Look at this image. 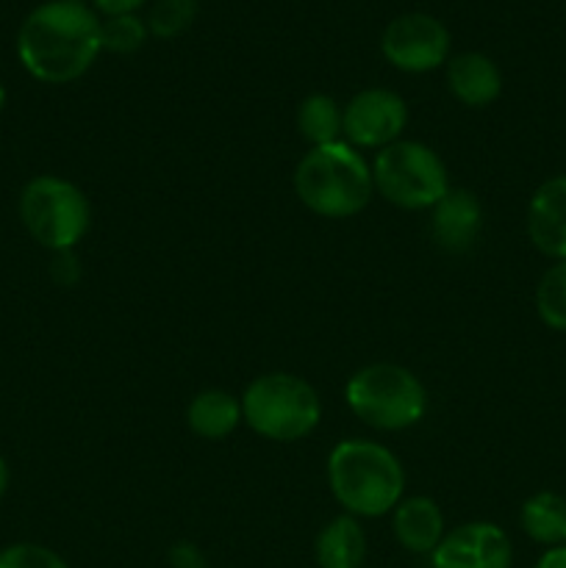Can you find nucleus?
Returning a JSON list of instances; mask_svg holds the SVG:
<instances>
[{"label":"nucleus","mask_w":566,"mask_h":568,"mask_svg":"<svg viewBox=\"0 0 566 568\" xmlns=\"http://www.w3.org/2000/svg\"><path fill=\"white\" fill-rule=\"evenodd\" d=\"M100 53V14L83 0H48L28 11L17 31L22 70L48 87L83 78Z\"/></svg>","instance_id":"nucleus-1"},{"label":"nucleus","mask_w":566,"mask_h":568,"mask_svg":"<svg viewBox=\"0 0 566 568\" xmlns=\"http://www.w3.org/2000/svg\"><path fill=\"white\" fill-rule=\"evenodd\" d=\"M327 488L344 514L381 519L405 497V469L386 444L342 438L327 453Z\"/></svg>","instance_id":"nucleus-2"},{"label":"nucleus","mask_w":566,"mask_h":568,"mask_svg":"<svg viewBox=\"0 0 566 568\" xmlns=\"http://www.w3.org/2000/svg\"><path fill=\"white\" fill-rule=\"evenodd\" d=\"M294 194L322 220L358 216L375 197L372 164L347 142L309 148L294 166Z\"/></svg>","instance_id":"nucleus-3"},{"label":"nucleus","mask_w":566,"mask_h":568,"mask_svg":"<svg viewBox=\"0 0 566 568\" xmlns=\"http://www.w3.org/2000/svg\"><path fill=\"white\" fill-rule=\"evenodd\" d=\"M350 414L377 433H403L427 414V388L420 377L392 361L366 364L344 386Z\"/></svg>","instance_id":"nucleus-4"},{"label":"nucleus","mask_w":566,"mask_h":568,"mask_svg":"<svg viewBox=\"0 0 566 568\" xmlns=\"http://www.w3.org/2000/svg\"><path fill=\"white\" fill-rule=\"evenodd\" d=\"M244 425L275 444L309 438L322 422V399L305 377L292 372H266L247 383L242 397Z\"/></svg>","instance_id":"nucleus-5"},{"label":"nucleus","mask_w":566,"mask_h":568,"mask_svg":"<svg viewBox=\"0 0 566 568\" xmlns=\"http://www.w3.org/2000/svg\"><path fill=\"white\" fill-rule=\"evenodd\" d=\"M22 227L39 247L50 253H67L83 242L92 225V205L78 183L61 175H37L22 186Z\"/></svg>","instance_id":"nucleus-6"},{"label":"nucleus","mask_w":566,"mask_h":568,"mask_svg":"<svg viewBox=\"0 0 566 568\" xmlns=\"http://www.w3.org/2000/svg\"><path fill=\"white\" fill-rule=\"evenodd\" d=\"M375 194L403 211H431L447 194L449 175L442 155L425 142L400 139L372 161Z\"/></svg>","instance_id":"nucleus-7"},{"label":"nucleus","mask_w":566,"mask_h":568,"mask_svg":"<svg viewBox=\"0 0 566 568\" xmlns=\"http://www.w3.org/2000/svg\"><path fill=\"white\" fill-rule=\"evenodd\" d=\"M381 53L394 70L425 75L449 61V31L438 17L405 11L383 28Z\"/></svg>","instance_id":"nucleus-8"},{"label":"nucleus","mask_w":566,"mask_h":568,"mask_svg":"<svg viewBox=\"0 0 566 568\" xmlns=\"http://www.w3.org/2000/svg\"><path fill=\"white\" fill-rule=\"evenodd\" d=\"M408 128V105L394 89L370 87L344 105L342 139L355 150H383L400 142Z\"/></svg>","instance_id":"nucleus-9"},{"label":"nucleus","mask_w":566,"mask_h":568,"mask_svg":"<svg viewBox=\"0 0 566 568\" xmlns=\"http://www.w3.org/2000/svg\"><path fill=\"white\" fill-rule=\"evenodd\" d=\"M431 568H514V544L494 521H464L433 549Z\"/></svg>","instance_id":"nucleus-10"},{"label":"nucleus","mask_w":566,"mask_h":568,"mask_svg":"<svg viewBox=\"0 0 566 568\" xmlns=\"http://www.w3.org/2000/svg\"><path fill=\"white\" fill-rule=\"evenodd\" d=\"M483 231V203L472 189L449 186L431 209V236L444 253H466Z\"/></svg>","instance_id":"nucleus-11"},{"label":"nucleus","mask_w":566,"mask_h":568,"mask_svg":"<svg viewBox=\"0 0 566 568\" xmlns=\"http://www.w3.org/2000/svg\"><path fill=\"white\" fill-rule=\"evenodd\" d=\"M527 239L542 255L566 261V175L538 183L527 203Z\"/></svg>","instance_id":"nucleus-12"},{"label":"nucleus","mask_w":566,"mask_h":568,"mask_svg":"<svg viewBox=\"0 0 566 568\" xmlns=\"http://www.w3.org/2000/svg\"><path fill=\"white\" fill-rule=\"evenodd\" d=\"M447 89L466 109H486L497 103L503 94V72L492 55L481 50H466V53L449 55Z\"/></svg>","instance_id":"nucleus-13"},{"label":"nucleus","mask_w":566,"mask_h":568,"mask_svg":"<svg viewBox=\"0 0 566 568\" xmlns=\"http://www.w3.org/2000/svg\"><path fill=\"white\" fill-rule=\"evenodd\" d=\"M388 516H392L394 541L411 555L431 558L433 549L447 536V521H444L442 508H438L436 499L425 497V494L403 497Z\"/></svg>","instance_id":"nucleus-14"},{"label":"nucleus","mask_w":566,"mask_h":568,"mask_svg":"<svg viewBox=\"0 0 566 568\" xmlns=\"http://www.w3.org/2000/svg\"><path fill=\"white\" fill-rule=\"evenodd\" d=\"M366 555L370 538L361 519L350 514L333 516L314 538V560L320 568H364Z\"/></svg>","instance_id":"nucleus-15"},{"label":"nucleus","mask_w":566,"mask_h":568,"mask_svg":"<svg viewBox=\"0 0 566 568\" xmlns=\"http://www.w3.org/2000/svg\"><path fill=\"white\" fill-rule=\"evenodd\" d=\"M244 425L242 399L225 388H203L186 405V427L203 442H222Z\"/></svg>","instance_id":"nucleus-16"},{"label":"nucleus","mask_w":566,"mask_h":568,"mask_svg":"<svg viewBox=\"0 0 566 568\" xmlns=\"http://www.w3.org/2000/svg\"><path fill=\"white\" fill-rule=\"evenodd\" d=\"M519 527L538 547H566V497L555 491L527 497L519 508Z\"/></svg>","instance_id":"nucleus-17"},{"label":"nucleus","mask_w":566,"mask_h":568,"mask_svg":"<svg viewBox=\"0 0 566 568\" xmlns=\"http://www.w3.org/2000/svg\"><path fill=\"white\" fill-rule=\"evenodd\" d=\"M294 122H297V133L303 136V142H309V148L344 142V105H338L331 94L314 92L300 100Z\"/></svg>","instance_id":"nucleus-18"},{"label":"nucleus","mask_w":566,"mask_h":568,"mask_svg":"<svg viewBox=\"0 0 566 568\" xmlns=\"http://www.w3.org/2000/svg\"><path fill=\"white\" fill-rule=\"evenodd\" d=\"M536 314L549 331L566 333V261H555L538 277Z\"/></svg>","instance_id":"nucleus-19"},{"label":"nucleus","mask_w":566,"mask_h":568,"mask_svg":"<svg viewBox=\"0 0 566 568\" xmlns=\"http://www.w3.org/2000/svg\"><path fill=\"white\" fill-rule=\"evenodd\" d=\"M150 31L148 22L139 14H117V17H100V42L103 50L114 55H131L144 48Z\"/></svg>","instance_id":"nucleus-20"},{"label":"nucleus","mask_w":566,"mask_h":568,"mask_svg":"<svg viewBox=\"0 0 566 568\" xmlns=\"http://www.w3.org/2000/svg\"><path fill=\"white\" fill-rule=\"evenodd\" d=\"M198 20V0H153L148 11V31L155 39H178Z\"/></svg>","instance_id":"nucleus-21"},{"label":"nucleus","mask_w":566,"mask_h":568,"mask_svg":"<svg viewBox=\"0 0 566 568\" xmlns=\"http://www.w3.org/2000/svg\"><path fill=\"white\" fill-rule=\"evenodd\" d=\"M0 568H70V564L44 544L17 541L0 549Z\"/></svg>","instance_id":"nucleus-22"},{"label":"nucleus","mask_w":566,"mask_h":568,"mask_svg":"<svg viewBox=\"0 0 566 568\" xmlns=\"http://www.w3.org/2000/svg\"><path fill=\"white\" fill-rule=\"evenodd\" d=\"M170 568H209V558L194 541H175L166 549Z\"/></svg>","instance_id":"nucleus-23"},{"label":"nucleus","mask_w":566,"mask_h":568,"mask_svg":"<svg viewBox=\"0 0 566 568\" xmlns=\"http://www.w3.org/2000/svg\"><path fill=\"white\" fill-rule=\"evenodd\" d=\"M53 277L61 286H72L81 275V270L75 266V250H67V253H53Z\"/></svg>","instance_id":"nucleus-24"},{"label":"nucleus","mask_w":566,"mask_h":568,"mask_svg":"<svg viewBox=\"0 0 566 568\" xmlns=\"http://www.w3.org/2000/svg\"><path fill=\"white\" fill-rule=\"evenodd\" d=\"M92 3L100 17H117V14H137L148 0H92Z\"/></svg>","instance_id":"nucleus-25"},{"label":"nucleus","mask_w":566,"mask_h":568,"mask_svg":"<svg viewBox=\"0 0 566 568\" xmlns=\"http://www.w3.org/2000/svg\"><path fill=\"white\" fill-rule=\"evenodd\" d=\"M533 568H566V547L544 549L542 558L536 560V566Z\"/></svg>","instance_id":"nucleus-26"},{"label":"nucleus","mask_w":566,"mask_h":568,"mask_svg":"<svg viewBox=\"0 0 566 568\" xmlns=\"http://www.w3.org/2000/svg\"><path fill=\"white\" fill-rule=\"evenodd\" d=\"M9 483H11L9 464H6V460L0 458V499H3V497H6V491H9Z\"/></svg>","instance_id":"nucleus-27"},{"label":"nucleus","mask_w":566,"mask_h":568,"mask_svg":"<svg viewBox=\"0 0 566 568\" xmlns=\"http://www.w3.org/2000/svg\"><path fill=\"white\" fill-rule=\"evenodd\" d=\"M6 100H9V94H6V87L0 83V114H3V109H6Z\"/></svg>","instance_id":"nucleus-28"}]
</instances>
